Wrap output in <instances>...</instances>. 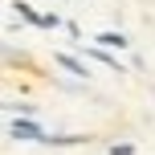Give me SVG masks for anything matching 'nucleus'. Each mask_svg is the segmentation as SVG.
Here are the masks:
<instances>
[{"label": "nucleus", "instance_id": "obj_1", "mask_svg": "<svg viewBox=\"0 0 155 155\" xmlns=\"http://www.w3.org/2000/svg\"><path fill=\"white\" fill-rule=\"evenodd\" d=\"M12 139H45V135H41V127H33V123H12Z\"/></svg>", "mask_w": 155, "mask_h": 155}, {"label": "nucleus", "instance_id": "obj_2", "mask_svg": "<svg viewBox=\"0 0 155 155\" xmlns=\"http://www.w3.org/2000/svg\"><path fill=\"white\" fill-rule=\"evenodd\" d=\"M57 65H61V70H70V74H86V65H82V61H74L70 53H57Z\"/></svg>", "mask_w": 155, "mask_h": 155}, {"label": "nucleus", "instance_id": "obj_3", "mask_svg": "<svg viewBox=\"0 0 155 155\" xmlns=\"http://www.w3.org/2000/svg\"><path fill=\"white\" fill-rule=\"evenodd\" d=\"M90 57H94V61H102V65H110V70H123V65H118L114 57L106 53V49H90Z\"/></svg>", "mask_w": 155, "mask_h": 155}, {"label": "nucleus", "instance_id": "obj_4", "mask_svg": "<svg viewBox=\"0 0 155 155\" xmlns=\"http://www.w3.org/2000/svg\"><path fill=\"white\" fill-rule=\"evenodd\" d=\"M98 41H102V45H118V49L127 45V37H123V33H98Z\"/></svg>", "mask_w": 155, "mask_h": 155}]
</instances>
